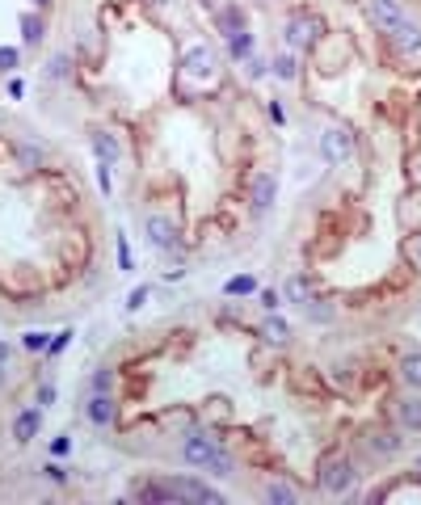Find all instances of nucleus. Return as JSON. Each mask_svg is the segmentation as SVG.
<instances>
[{
	"label": "nucleus",
	"mask_w": 421,
	"mask_h": 505,
	"mask_svg": "<svg viewBox=\"0 0 421 505\" xmlns=\"http://www.w3.org/2000/svg\"><path fill=\"white\" fill-rule=\"evenodd\" d=\"M228 295H253L257 291V278H249V274H240V278H232L228 287H224Z\"/></svg>",
	"instance_id": "393cba45"
},
{
	"label": "nucleus",
	"mask_w": 421,
	"mask_h": 505,
	"mask_svg": "<svg viewBox=\"0 0 421 505\" xmlns=\"http://www.w3.org/2000/svg\"><path fill=\"white\" fill-rule=\"evenodd\" d=\"M46 4H51V0H34V8H46Z\"/></svg>",
	"instance_id": "4c0bfd02"
},
{
	"label": "nucleus",
	"mask_w": 421,
	"mask_h": 505,
	"mask_svg": "<svg viewBox=\"0 0 421 505\" xmlns=\"http://www.w3.org/2000/svg\"><path fill=\"white\" fill-rule=\"evenodd\" d=\"M274 194H278L274 173H257L253 185H249V206H253V215H266V211L274 206Z\"/></svg>",
	"instance_id": "6e6552de"
},
{
	"label": "nucleus",
	"mask_w": 421,
	"mask_h": 505,
	"mask_svg": "<svg viewBox=\"0 0 421 505\" xmlns=\"http://www.w3.org/2000/svg\"><path fill=\"white\" fill-rule=\"evenodd\" d=\"M417 468H421V459H417Z\"/></svg>",
	"instance_id": "ea45409f"
},
{
	"label": "nucleus",
	"mask_w": 421,
	"mask_h": 505,
	"mask_svg": "<svg viewBox=\"0 0 421 505\" xmlns=\"http://www.w3.org/2000/svg\"><path fill=\"white\" fill-rule=\"evenodd\" d=\"M215 25H219V34H228V38H236V34H245V29H249L240 8H219V13H215Z\"/></svg>",
	"instance_id": "f3484780"
},
{
	"label": "nucleus",
	"mask_w": 421,
	"mask_h": 505,
	"mask_svg": "<svg viewBox=\"0 0 421 505\" xmlns=\"http://www.w3.org/2000/svg\"><path fill=\"white\" fill-rule=\"evenodd\" d=\"M17 63H21V55H17L13 46H0V67H4V72H13Z\"/></svg>",
	"instance_id": "c85d7f7f"
},
{
	"label": "nucleus",
	"mask_w": 421,
	"mask_h": 505,
	"mask_svg": "<svg viewBox=\"0 0 421 505\" xmlns=\"http://www.w3.org/2000/svg\"><path fill=\"white\" fill-rule=\"evenodd\" d=\"M266 501L270 505H295L299 501V493H295L287 480H270V485H266Z\"/></svg>",
	"instance_id": "6ab92c4d"
},
{
	"label": "nucleus",
	"mask_w": 421,
	"mask_h": 505,
	"mask_svg": "<svg viewBox=\"0 0 421 505\" xmlns=\"http://www.w3.org/2000/svg\"><path fill=\"white\" fill-rule=\"evenodd\" d=\"M401 383H405L409 392H421V350L401 358Z\"/></svg>",
	"instance_id": "dca6fc26"
},
{
	"label": "nucleus",
	"mask_w": 421,
	"mask_h": 505,
	"mask_svg": "<svg viewBox=\"0 0 421 505\" xmlns=\"http://www.w3.org/2000/svg\"><path fill=\"white\" fill-rule=\"evenodd\" d=\"M143 236H148L152 249H160V253H173V249H177V223H173L169 215H160V211H148V215H143Z\"/></svg>",
	"instance_id": "20e7f679"
},
{
	"label": "nucleus",
	"mask_w": 421,
	"mask_h": 505,
	"mask_svg": "<svg viewBox=\"0 0 421 505\" xmlns=\"http://www.w3.org/2000/svg\"><path fill=\"white\" fill-rule=\"evenodd\" d=\"M413 253H417V265H421V240H417V249H413Z\"/></svg>",
	"instance_id": "58836bf2"
},
{
	"label": "nucleus",
	"mask_w": 421,
	"mask_h": 505,
	"mask_svg": "<svg viewBox=\"0 0 421 505\" xmlns=\"http://www.w3.org/2000/svg\"><path fill=\"white\" fill-rule=\"evenodd\" d=\"M164 278H169V282H177V278H186V265H169V270H164Z\"/></svg>",
	"instance_id": "473e14b6"
},
{
	"label": "nucleus",
	"mask_w": 421,
	"mask_h": 505,
	"mask_svg": "<svg viewBox=\"0 0 421 505\" xmlns=\"http://www.w3.org/2000/svg\"><path fill=\"white\" fill-rule=\"evenodd\" d=\"M261 72H266V63H261V59H249V76H253V80H257V76H261Z\"/></svg>",
	"instance_id": "f704fd0d"
},
{
	"label": "nucleus",
	"mask_w": 421,
	"mask_h": 505,
	"mask_svg": "<svg viewBox=\"0 0 421 505\" xmlns=\"http://www.w3.org/2000/svg\"><path fill=\"white\" fill-rule=\"evenodd\" d=\"M283 34H287V46H291V51H299V46H312V42H316L320 21H316L312 13H295V17L287 21V29H283Z\"/></svg>",
	"instance_id": "0eeeda50"
},
{
	"label": "nucleus",
	"mask_w": 421,
	"mask_h": 505,
	"mask_svg": "<svg viewBox=\"0 0 421 505\" xmlns=\"http://www.w3.org/2000/svg\"><path fill=\"white\" fill-rule=\"evenodd\" d=\"M93 147H97V160H101V164H114V160L122 156L118 135H110V131H93Z\"/></svg>",
	"instance_id": "2eb2a0df"
},
{
	"label": "nucleus",
	"mask_w": 421,
	"mask_h": 505,
	"mask_svg": "<svg viewBox=\"0 0 421 505\" xmlns=\"http://www.w3.org/2000/svg\"><path fill=\"white\" fill-rule=\"evenodd\" d=\"M396 426L405 434H421V392H405L396 400Z\"/></svg>",
	"instance_id": "9b49d317"
},
{
	"label": "nucleus",
	"mask_w": 421,
	"mask_h": 505,
	"mask_svg": "<svg viewBox=\"0 0 421 505\" xmlns=\"http://www.w3.org/2000/svg\"><path fill=\"white\" fill-rule=\"evenodd\" d=\"M304 312H308V320H320V324H329V320H333V308H329V303H320V299H316V303L308 299V303H304Z\"/></svg>",
	"instance_id": "a878e982"
},
{
	"label": "nucleus",
	"mask_w": 421,
	"mask_h": 505,
	"mask_svg": "<svg viewBox=\"0 0 421 505\" xmlns=\"http://www.w3.org/2000/svg\"><path fill=\"white\" fill-rule=\"evenodd\" d=\"M367 13H371V21H375L384 34H392V29L405 21V8H401L396 0H371V4H367Z\"/></svg>",
	"instance_id": "f8f14e48"
},
{
	"label": "nucleus",
	"mask_w": 421,
	"mask_h": 505,
	"mask_svg": "<svg viewBox=\"0 0 421 505\" xmlns=\"http://www.w3.org/2000/svg\"><path fill=\"white\" fill-rule=\"evenodd\" d=\"M261 303H266V308H270V312H274V308H278V303H283V299H278V295H274V291H261Z\"/></svg>",
	"instance_id": "72a5a7b5"
},
{
	"label": "nucleus",
	"mask_w": 421,
	"mask_h": 505,
	"mask_svg": "<svg viewBox=\"0 0 421 505\" xmlns=\"http://www.w3.org/2000/svg\"><path fill=\"white\" fill-rule=\"evenodd\" d=\"M21 34H25V42H38V38L46 34V21H42L38 13H25V17H21Z\"/></svg>",
	"instance_id": "aec40b11"
},
{
	"label": "nucleus",
	"mask_w": 421,
	"mask_h": 505,
	"mask_svg": "<svg viewBox=\"0 0 421 505\" xmlns=\"http://www.w3.org/2000/svg\"><path fill=\"white\" fill-rule=\"evenodd\" d=\"M46 333H25V350H46Z\"/></svg>",
	"instance_id": "7c9ffc66"
},
{
	"label": "nucleus",
	"mask_w": 421,
	"mask_h": 505,
	"mask_svg": "<svg viewBox=\"0 0 421 505\" xmlns=\"http://www.w3.org/2000/svg\"><path fill=\"white\" fill-rule=\"evenodd\" d=\"M110 383H114V371H110V367H101V371L93 375V392H110Z\"/></svg>",
	"instance_id": "bb28decb"
},
{
	"label": "nucleus",
	"mask_w": 421,
	"mask_h": 505,
	"mask_svg": "<svg viewBox=\"0 0 421 505\" xmlns=\"http://www.w3.org/2000/svg\"><path fill=\"white\" fill-rule=\"evenodd\" d=\"M320 152H325L329 164H346V160L354 156V135H350L346 126H329V131L320 135Z\"/></svg>",
	"instance_id": "423d86ee"
},
{
	"label": "nucleus",
	"mask_w": 421,
	"mask_h": 505,
	"mask_svg": "<svg viewBox=\"0 0 421 505\" xmlns=\"http://www.w3.org/2000/svg\"><path fill=\"white\" fill-rule=\"evenodd\" d=\"M4 379H8V367H4V362H0V388H4Z\"/></svg>",
	"instance_id": "e433bc0d"
},
{
	"label": "nucleus",
	"mask_w": 421,
	"mask_h": 505,
	"mask_svg": "<svg viewBox=\"0 0 421 505\" xmlns=\"http://www.w3.org/2000/svg\"><path fill=\"white\" fill-rule=\"evenodd\" d=\"M55 405V383H38V409H51Z\"/></svg>",
	"instance_id": "cd10ccee"
},
{
	"label": "nucleus",
	"mask_w": 421,
	"mask_h": 505,
	"mask_svg": "<svg viewBox=\"0 0 421 505\" xmlns=\"http://www.w3.org/2000/svg\"><path fill=\"white\" fill-rule=\"evenodd\" d=\"M84 417H89L97 430H110V426H114V417H118L114 396H110V392H93V396L84 400Z\"/></svg>",
	"instance_id": "1a4fd4ad"
},
{
	"label": "nucleus",
	"mask_w": 421,
	"mask_h": 505,
	"mask_svg": "<svg viewBox=\"0 0 421 505\" xmlns=\"http://www.w3.org/2000/svg\"><path fill=\"white\" fill-rule=\"evenodd\" d=\"M392 38H396V46H401L405 55H417V51H421V25H417V21H409V17L392 29Z\"/></svg>",
	"instance_id": "4468645a"
},
{
	"label": "nucleus",
	"mask_w": 421,
	"mask_h": 505,
	"mask_svg": "<svg viewBox=\"0 0 421 505\" xmlns=\"http://www.w3.org/2000/svg\"><path fill=\"white\" fill-rule=\"evenodd\" d=\"M270 72H274L278 80H295V72H299V67H295V55H278V59L270 63Z\"/></svg>",
	"instance_id": "4be33fe9"
},
{
	"label": "nucleus",
	"mask_w": 421,
	"mask_h": 505,
	"mask_svg": "<svg viewBox=\"0 0 421 505\" xmlns=\"http://www.w3.org/2000/svg\"><path fill=\"white\" fill-rule=\"evenodd\" d=\"M287 295H291V303H308L312 299V287H308V278H287Z\"/></svg>",
	"instance_id": "412c9836"
},
{
	"label": "nucleus",
	"mask_w": 421,
	"mask_h": 505,
	"mask_svg": "<svg viewBox=\"0 0 421 505\" xmlns=\"http://www.w3.org/2000/svg\"><path fill=\"white\" fill-rule=\"evenodd\" d=\"M249 55H253V34L245 29V34L232 38V59H249Z\"/></svg>",
	"instance_id": "b1692460"
},
{
	"label": "nucleus",
	"mask_w": 421,
	"mask_h": 505,
	"mask_svg": "<svg viewBox=\"0 0 421 505\" xmlns=\"http://www.w3.org/2000/svg\"><path fill=\"white\" fill-rule=\"evenodd\" d=\"M148 295H152L148 287H135V291H131V303H127V308H131V312H135V308H143V303H148Z\"/></svg>",
	"instance_id": "c756f323"
},
{
	"label": "nucleus",
	"mask_w": 421,
	"mask_h": 505,
	"mask_svg": "<svg viewBox=\"0 0 421 505\" xmlns=\"http://www.w3.org/2000/svg\"><path fill=\"white\" fill-rule=\"evenodd\" d=\"M363 442H367V451H371L375 459H392V455H401V447H405V438H401L396 430H380V426L367 430Z\"/></svg>",
	"instance_id": "9d476101"
},
{
	"label": "nucleus",
	"mask_w": 421,
	"mask_h": 505,
	"mask_svg": "<svg viewBox=\"0 0 421 505\" xmlns=\"http://www.w3.org/2000/svg\"><path fill=\"white\" fill-rule=\"evenodd\" d=\"M38 430H42V409H21L17 417H13V438L25 447V442H34L38 438Z\"/></svg>",
	"instance_id": "ddd939ff"
},
{
	"label": "nucleus",
	"mask_w": 421,
	"mask_h": 505,
	"mask_svg": "<svg viewBox=\"0 0 421 505\" xmlns=\"http://www.w3.org/2000/svg\"><path fill=\"white\" fill-rule=\"evenodd\" d=\"M181 72H186L190 80H215V72H219V55H215L211 46H190L186 59H181Z\"/></svg>",
	"instance_id": "39448f33"
},
{
	"label": "nucleus",
	"mask_w": 421,
	"mask_h": 505,
	"mask_svg": "<svg viewBox=\"0 0 421 505\" xmlns=\"http://www.w3.org/2000/svg\"><path fill=\"white\" fill-rule=\"evenodd\" d=\"M181 455H186V464H194V468H202V472H211V476H219V480H228V476L236 472L232 455H228L211 434H190V438L181 442Z\"/></svg>",
	"instance_id": "f03ea898"
},
{
	"label": "nucleus",
	"mask_w": 421,
	"mask_h": 505,
	"mask_svg": "<svg viewBox=\"0 0 421 505\" xmlns=\"http://www.w3.org/2000/svg\"><path fill=\"white\" fill-rule=\"evenodd\" d=\"M135 497H143V501H198V505H219L224 497L211 489V485H202V480H194V476H173V480H148V485H135Z\"/></svg>",
	"instance_id": "f257e3e1"
},
{
	"label": "nucleus",
	"mask_w": 421,
	"mask_h": 505,
	"mask_svg": "<svg viewBox=\"0 0 421 505\" xmlns=\"http://www.w3.org/2000/svg\"><path fill=\"white\" fill-rule=\"evenodd\" d=\"M17 160H21V169H38V164H42V147L17 143Z\"/></svg>",
	"instance_id": "5701e85b"
},
{
	"label": "nucleus",
	"mask_w": 421,
	"mask_h": 505,
	"mask_svg": "<svg viewBox=\"0 0 421 505\" xmlns=\"http://www.w3.org/2000/svg\"><path fill=\"white\" fill-rule=\"evenodd\" d=\"M354 480H358V468H354V459L350 455H342V451H329L325 459H320V489L325 493H350L354 489Z\"/></svg>",
	"instance_id": "7ed1b4c3"
},
{
	"label": "nucleus",
	"mask_w": 421,
	"mask_h": 505,
	"mask_svg": "<svg viewBox=\"0 0 421 505\" xmlns=\"http://www.w3.org/2000/svg\"><path fill=\"white\" fill-rule=\"evenodd\" d=\"M8 358H13V350H8V346H4V341H0V362H4V367H8Z\"/></svg>",
	"instance_id": "c9c22d12"
},
{
	"label": "nucleus",
	"mask_w": 421,
	"mask_h": 505,
	"mask_svg": "<svg viewBox=\"0 0 421 505\" xmlns=\"http://www.w3.org/2000/svg\"><path fill=\"white\" fill-rule=\"evenodd\" d=\"M261 337H266L270 346H287V341H291V324L278 320V316H270V320L261 324Z\"/></svg>",
	"instance_id": "a211bd4d"
},
{
	"label": "nucleus",
	"mask_w": 421,
	"mask_h": 505,
	"mask_svg": "<svg viewBox=\"0 0 421 505\" xmlns=\"http://www.w3.org/2000/svg\"><path fill=\"white\" fill-rule=\"evenodd\" d=\"M51 76H55V80L67 76V55H55V59H51Z\"/></svg>",
	"instance_id": "2f4dec72"
}]
</instances>
